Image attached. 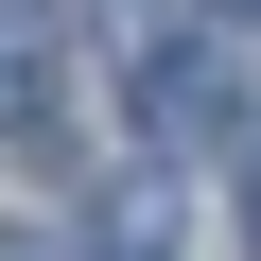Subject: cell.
Wrapping results in <instances>:
<instances>
[{
    "instance_id": "cell-1",
    "label": "cell",
    "mask_w": 261,
    "mask_h": 261,
    "mask_svg": "<svg viewBox=\"0 0 261 261\" xmlns=\"http://www.w3.org/2000/svg\"><path fill=\"white\" fill-rule=\"evenodd\" d=\"M226 105H244V87H226V53H140V140H157V157L226 140Z\"/></svg>"
},
{
    "instance_id": "cell-3",
    "label": "cell",
    "mask_w": 261,
    "mask_h": 261,
    "mask_svg": "<svg viewBox=\"0 0 261 261\" xmlns=\"http://www.w3.org/2000/svg\"><path fill=\"white\" fill-rule=\"evenodd\" d=\"M87 261H174V157H140V174L87 209Z\"/></svg>"
},
{
    "instance_id": "cell-2",
    "label": "cell",
    "mask_w": 261,
    "mask_h": 261,
    "mask_svg": "<svg viewBox=\"0 0 261 261\" xmlns=\"http://www.w3.org/2000/svg\"><path fill=\"white\" fill-rule=\"evenodd\" d=\"M53 70H70V0H0V122H53Z\"/></svg>"
},
{
    "instance_id": "cell-5",
    "label": "cell",
    "mask_w": 261,
    "mask_h": 261,
    "mask_svg": "<svg viewBox=\"0 0 261 261\" xmlns=\"http://www.w3.org/2000/svg\"><path fill=\"white\" fill-rule=\"evenodd\" d=\"M0 261H53V244H0Z\"/></svg>"
},
{
    "instance_id": "cell-4",
    "label": "cell",
    "mask_w": 261,
    "mask_h": 261,
    "mask_svg": "<svg viewBox=\"0 0 261 261\" xmlns=\"http://www.w3.org/2000/svg\"><path fill=\"white\" fill-rule=\"evenodd\" d=\"M209 18H226V35H261V0H209Z\"/></svg>"
}]
</instances>
